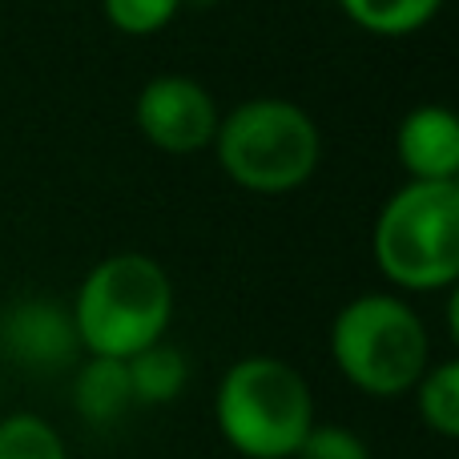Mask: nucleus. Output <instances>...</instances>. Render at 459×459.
I'll return each mask as SVG.
<instances>
[{
	"mask_svg": "<svg viewBox=\"0 0 459 459\" xmlns=\"http://www.w3.org/2000/svg\"><path fill=\"white\" fill-rule=\"evenodd\" d=\"M218 428L234 452L250 459L299 455L307 431L315 428L310 387L290 363L254 355L226 371L218 387Z\"/></svg>",
	"mask_w": 459,
	"mask_h": 459,
	"instance_id": "nucleus-2",
	"label": "nucleus"
},
{
	"mask_svg": "<svg viewBox=\"0 0 459 459\" xmlns=\"http://www.w3.org/2000/svg\"><path fill=\"white\" fill-rule=\"evenodd\" d=\"M218 161L250 194H290L318 166V129L307 109L278 97H254L218 117Z\"/></svg>",
	"mask_w": 459,
	"mask_h": 459,
	"instance_id": "nucleus-3",
	"label": "nucleus"
},
{
	"mask_svg": "<svg viewBox=\"0 0 459 459\" xmlns=\"http://www.w3.org/2000/svg\"><path fill=\"white\" fill-rule=\"evenodd\" d=\"M174 315L169 274L150 254H113L97 262L81 282L73 326L89 355L134 359L137 351L161 342Z\"/></svg>",
	"mask_w": 459,
	"mask_h": 459,
	"instance_id": "nucleus-1",
	"label": "nucleus"
},
{
	"mask_svg": "<svg viewBox=\"0 0 459 459\" xmlns=\"http://www.w3.org/2000/svg\"><path fill=\"white\" fill-rule=\"evenodd\" d=\"M375 258L407 290H439L459 274V186L411 182L395 190L375 222Z\"/></svg>",
	"mask_w": 459,
	"mask_h": 459,
	"instance_id": "nucleus-4",
	"label": "nucleus"
},
{
	"mask_svg": "<svg viewBox=\"0 0 459 459\" xmlns=\"http://www.w3.org/2000/svg\"><path fill=\"white\" fill-rule=\"evenodd\" d=\"M399 161L411 182H455L459 174V121L447 105H420L399 126Z\"/></svg>",
	"mask_w": 459,
	"mask_h": 459,
	"instance_id": "nucleus-8",
	"label": "nucleus"
},
{
	"mask_svg": "<svg viewBox=\"0 0 459 459\" xmlns=\"http://www.w3.org/2000/svg\"><path fill=\"white\" fill-rule=\"evenodd\" d=\"M137 129L166 153H194L214 142L218 105L194 77H153L137 97Z\"/></svg>",
	"mask_w": 459,
	"mask_h": 459,
	"instance_id": "nucleus-6",
	"label": "nucleus"
},
{
	"mask_svg": "<svg viewBox=\"0 0 459 459\" xmlns=\"http://www.w3.org/2000/svg\"><path fill=\"white\" fill-rule=\"evenodd\" d=\"M182 0H105V16L129 37H150V32L166 29Z\"/></svg>",
	"mask_w": 459,
	"mask_h": 459,
	"instance_id": "nucleus-14",
	"label": "nucleus"
},
{
	"mask_svg": "<svg viewBox=\"0 0 459 459\" xmlns=\"http://www.w3.org/2000/svg\"><path fill=\"white\" fill-rule=\"evenodd\" d=\"M444 0H342L347 16L379 37H407L439 13Z\"/></svg>",
	"mask_w": 459,
	"mask_h": 459,
	"instance_id": "nucleus-11",
	"label": "nucleus"
},
{
	"mask_svg": "<svg viewBox=\"0 0 459 459\" xmlns=\"http://www.w3.org/2000/svg\"><path fill=\"white\" fill-rule=\"evenodd\" d=\"M428 326L391 294H363L334 315L331 355L367 395H403L428 371Z\"/></svg>",
	"mask_w": 459,
	"mask_h": 459,
	"instance_id": "nucleus-5",
	"label": "nucleus"
},
{
	"mask_svg": "<svg viewBox=\"0 0 459 459\" xmlns=\"http://www.w3.org/2000/svg\"><path fill=\"white\" fill-rule=\"evenodd\" d=\"M299 459H371L367 444L347 428H310L299 447Z\"/></svg>",
	"mask_w": 459,
	"mask_h": 459,
	"instance_id": "nucleus-15",
	"label": "nucleus"
},
{
	"mask_svg": "<svg viewBox=\"0 0 459 459\" xmlns=\"http://www.w3.org/2000/svg\"><path fill=\"white\" fill-rule=\"evenodd\" d=\"M420 387V415L431 431L444 439L459 436V363H439L423 371Z\"/></svg>",
	"mask_w": 459,
	"mask_h": 459,
	"instance_id": "nucleus-12",
	"label": "nucleus"
},
{
	"mask_svg": "<svg viewBox=\"0 0 459 459\" xmlns=\"http://www.w3.org/2000/svg\"><path fill=\"white\" fill-rule=\"evenodd\" d=\"M0 459H69L65 444L37 415H8L0 423Z\"/></svg>",
	"mask_w": 459,
	"mask_h": 459,
	"instance_id": "nucleus-13",
	"label": "nucleus"
},
{
	"mask_svg": "<svg viewBox=\"0 0 459 459\" xmlns=\"http://www.w3.org/2000/svg\"><path fill=\"white\" fill-rule=\"evenodd\" d=\"M0 347L24 371H61L73 363L81 339L73 310L53 299H24L0 318Z\"/></svg>",
	"mask_w": 459,
	"mask_h": 459,
	"instance_id": "nucleus-7",
	"label": "nucleus"
},
{
	"mask_svg": "<svg viewBox=\"0 0 459 459\" xmlns=\"http://www.w3.org/2000/svg\"><path fill=\"white\" fill-rule=\"evenodd\" d=\"M129 371V387H134V403H169L182 395L190 367L186 355L169 342H153V347L137 351L134 359H126Z\"/></svg>",
	"mask_w": 459,
	"mask_h": 459,
	"instance_id": "nucleus-10",
	"label": "nucleus"
},
{
	"mask_svg": "<svg viewBox=\"0 0 459 459\" xmlns=\"http://www.w3.org/2000/svg\"><path fill=\"white\" fill-rule=\"evenodd\" d=\"M73 399H77V411L85 423L93 428H109L134 403V387H129V371L121 359H89L77 371L73 383Z\"/></svg>",
	"mask_w": 459,
	"mask_h": 459,
	"instance_id": "nucleus-9",
	"label": "nucleus"
},
{
	"mask_svg": "<svg viewBox=\"0 0 459 459\" xmlns=\"http://www.w3.org/2000/svg\"><path fill=\"white\" fill-rule=\"evenodd\" d=\"M182 4H210V0H182Z\"/></svg>",
	"mask_w": 459,
	"mask_h": 459,
	"instance_id": "nucleus-16",
	"label": "nucleus"
}]
</instances>
